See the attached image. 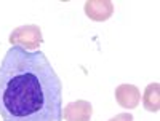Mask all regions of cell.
<instances>
[{
	"label": "cell",
	"mask_w": 160,
	"mask_h": 121,
	"mask_svg": "<svg viewBox=\"0 0 160 121\" xmlns=\"http://www.w3.org/2000/svg\"><path fill=\"white\" fill-rule=\"evenodd\" d=\"M62 83L42 51L13 45L0 61L2 121H62Z\"/></svg>",
	"instance_id": "6da1fadb"
},
{
	"label": "cell",
	"mask_w": 160,
	"mask_h": 121,
	"mask_svg": "<svg viewBox=\"0 0 160 121\" xmlns=\"http://www.w3.org/2000/svg\"><path fill=\"white\" fill-rule=\"evenodd\" d=\"M93 107L88 100H75L62 109V119L66 121H90Z\"/></svg>",
	"instance_id": "3957f363"
},
{
	"label": "cell",
	"mask_w": 160,
	"mask_h": 121,
	"mask_svg": "<svg viewBox=\"0 0 160 121\" xmlns=\"http://www.w3.org/2000/svg\"><path fill=\"white\" fill-rule=\"evenodd\" d=\"M10 43L11 45H19L26 49H37L38 45L43 42L42 30L38 26L35 24H28V26H21L16 27L10 35Z\"/></svg>",
	"instance_id": "7a4b0ae2"
},
{
	"label": "cell",
	"mask_w": 160,
	"mask_h": 121,
	"mask_svg": "<svg viewBox=\"0 0 160 121\" xmlns=\"http://www.w3.org/2000/svg\"><path fill=\"white\" fill-rule=\"evenodd\" d=\"M142 105L148 112H158L160 109V86L158 83H151L146 86L144 96H142Z\"/></svg>",
	"instance_id": "8992f818"
},
{
	"label": "cell",
	"mask_w": 160,
	"mask_h": 121,
	"mask_svg": "<svg viewBox=\"0 0 160 121\" xmlns=\"http://www.w3.org/2000/svg\"><path fill=\"white\" fill-rule=\"evenodd\" d=\"M115 100L123 109H136L141 100V92L135 85H118L115 88Z\"/></svg>",
	"instance_id": "5b68a950"
},
{
	"label": "cell",
	"mask_w": 160,
	"mask_h": 121,
	"mask_svg": "<svg viewBox=\"0 0 160 121\" xmlns=\"http://www.w3.org/2000/svg\"><path fill=\"white\" fill-rule=\"evenodd\" d=\"M109 121H133V115L131 113H118L114 118H111Z\"/></svg>",
	"instance_id": "52a82bcc"
},
{
	"label": "cell",
	"mask_w": 160,
	"mask_h": 121,
	"mask_svg": "<svg viewBox=\"0 0 160 121\" xmlns=\"http://www.w3.org/2000/svg\"><path fill=\"white\" fill-rule=\"evenodd\" d=\"M114 13V3L109 0H88L85 3V15L96 21V22H102L108 21Z\"/></svg>",
	"instance_id": "277c9868"
}]
</instances>
